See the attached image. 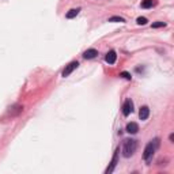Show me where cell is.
I'll use <instances>...</instances> for the list:
<instances>
[{
	"label": "cell",
	"instance_id": "4",
	"mask_svg": "<svg viewBox=\"0 0 174 174\" xmlns=\"http://www.w3.org/2000/svg\"><path fill=\"white\" fill-rule=\"evenodd\" d=\"M118 152H120V148H117L116 152H114V155H113L112 162H110V166L106 169V171H105L106 174L113 173V170H114V167H116V164H117V161H118Z\"/></svg>",
	"mask_w": 174,
	"mask_h": 174
},
{
	"label": "cell",
	"instance_id": "12",
	"mask_svg": "<svg viewBox=\"0 0 174 174\" xmlns=\"http://www.w3.org/2000/svg\"><path fill=\"white\" fill-rule=\"evenodd\" d=\"M136 22H137V25H147L148 20H147V18H144V16H139Z\"/></svg>",
	"mask_w": 174,
	"mask_h": 174
},
{
	"label": "cell",
	"instance_id": "6",
	"mask_svg": "<svg viewBox=\"0 0 174 174\" xmlns=\"http://www.w3.org/2000/svg\"><path fill=\"white\" fill-rule=\"evenodd\" d=\"M116 58H117L116 52H114V50H110V52H107L106 57H105V61H106L107 64H114V63H116Z\"/></svg>",
	"mask_w": 174,
	"mask_h": 174
},
{
	"label": "cell",
	"instance_id": "14",
	"mask_svg": "<svg viewBox=\"0 0 174 174\" xmlns=\"http://www.w3.org/2000/svg\"><path fill=\"white\" fill-rule=\"evenodd\" d=\"M163 26H166V23H164V22H155V23H152V27H154V29H156V27H163Z\"/></svg>",
	"mask_w": 174,
	"mask_h": 174
},
{
	"label": "cell",
	"instance_id": "7",
	"mask_svg": "<svg viewBox=\"0 0 174 174\" xmlns=\"http://www.w3.org/2000/svg\"><path fill=\"white\" fill-rule=\"evenodd\" d=\"M137 131H139V125L136 123H128L126 124V132L128 133L135 135V133H137Z\"/></svg>",
	"mask_w": 174,
	"mask_h": 174
},
{
	"label": "cell",
	"instance_id": "9",
	"mask_svg": "<svg viewBox=\"0 0 174 174\" xmlns=\"http://www.w3.org/2000/svg\"><path fill=\"white\" fill-rule=\"evenodd\" d=\"M97 55H98V52L95 50V49H87L86 52L83 53V57L84 58H94V57H97Z\"/></svg>",
	"mask_w": 174,
	"mask_h": 174
},
{
	"label": "cell",
	"instance_id": "5",
	"mask_svg": "<svg viewBox=\"0 0 174 174\" xmlns=\"http://www.w3.org/2000/svg\"><path fill=\"white\" fill-rule=\"evenodd\" d=\"M133 110V103L131 99H126L125 102H124L123 105V113H124V116H129V113H132Z\"/></svg>",
	"mask_w": 174,
	"mask_h": 174
},
{
	"label": "cell",
	"instance_id": "10",
	"mask_svg": "<svg viewBox=\"0 0 174 174\" xmlns=\"http://www.w3.org/2000/svg\"><path fill=\"white\" fill-rule=\"evenodd\" d=\"M79 11H80V8H74V10H69L67 12V15H65V18H68V19H72V18H75V16L79 14Z\"/></svg>",
	"mask_w": 174,
	"mask_h": 174
},
{
	"label": "cell",
	"instance_id": "11",
	"mask_svg": "<svg viewBox=\"0 0 174 174\" xmlns=\"http://www.w3.org/2000/svg\"><path fill=\"white\" fill-rule=\"evenodd\" d=\"M152 6H154L152 0H143L142 1V8H151Z\"/></svg>",
	"mask_w": 174,
	"mask_h": 174
},
{
	"label": "cell",
	"instance_id": "1",
	"mask_svg": "<svg viewBox=\"0 0 174 174\" xmlns=\"http://www.w3.org/2000/svg\"><path fill=\"white\" fill-rule=\"evenodd\" d=\"M136 148H137V142L133 140V139H125L123 143V155L125 158H129L132 156L136 152Z\"/></svg>",
	"mask_w": 174,
	"mask_h": 174
},
{
	"label": "cell",
	"instance_id": "8",
	"mask_svg": "<svg viewBox=\"0 0 174 174\" xmlns=\"http://www.w3.org/2000/svg\"><path fill=\"white\" fill-rule=\"evenodd\" d=\"M150 116V109L147 106H143L140 107V112H139V117H140V120H147Z\"/></svg>",
	"mask_w": 174,
	"mask_h": 174
},
{
	"label": "cell",
	"instance_id": "2",
	"mask_svg": "<svg viewBox=\"0 0 174 174\" xmlns=\"http://www.w3.org/2000/svg\"><path fill=\"white\" fill-rule=\"evenodd\" d=\"M158 147H159V139H154V140H151L148 144L145 145L144 154H143L144 161H147V162L151 161V158L154 156V154H155V151H156Z\"/></svg>",
	"mask_w": 174,
	"mask_h": 174
},
{
	"label": "cell",
	"instance_id": "15",
	"mask_svg": "<svg viewBox=\"0 0 174 174\" xmlns=\"http://www.w3.org/2000/svg\"><path fill=\"white\" fill-rule=\"evenodd\" d=\"M121 76L125 77V79H128V80H131V75H129L128 72H123V74H121Z\"/></svg>",
	"mask_w": 174,
	"mask_h": 174
},
{
	"label": "cell",
	"instance_id": "13",
	"mask_svg": "<svg viewBox=\"0 0 174 174\" xmlns=\"http://www.w3.org/2000/svg\"><path fill=\"white\" fill-rule=\"evenodd\" d=\"M109 22H125V20L120 16H112V18H109Z\"/></svg>",
	"mask_w": 174,
	"mask_h": 174
},
{
	"label": "cell",
	"instance_id": "3",
	"mask_svg": "<svg viewBox=\"0 0 174 174\" xmlns=\"http://www.w3.org/2000/svg\"><path fill=\"white\" fill-rule=\"evenodd\" d=\"M77 65H79V63L77 61H72V63H69V64L67 65V67L64 68V71H63V76L64 77H67V76H69V75L72 74V72L75 71V69H76L77 68Z\"/></svg>",
	"mask_w": 174,
	"mask_h": 174
}]
</instances>
